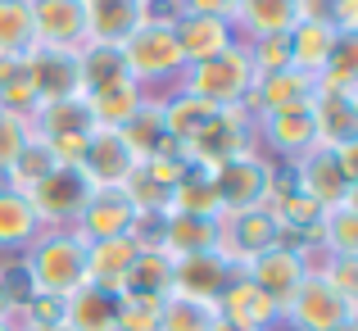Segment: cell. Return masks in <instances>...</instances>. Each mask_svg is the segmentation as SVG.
I'll return each instance as SVG.
<instances>
[{"label":"cell","mask_w":358,"mask_h":331,"mask_svg":"<svg viewBox=\"0 0 358 331\" xmlns=\"http://www.w3.org/2000/svg\"><path fill=\"white\" fill-rule=\"evenodd\" d=\"M295 5H299V18H308V23H331L341 0H295Z\"/></svg>","instance_id":"46"},{"label":"cell","mask_w":358,"mask_h":331,"mask_svg":"<svg viewBox=\"0 0 358 331\" xmlns=\"http://www.w3.org/2000/svg\"><path fill=\"white\" fill-rule=\"evenodd\" d=\"M0 295H5V304H9V318L23 314L36 300V281H32V272H27L23 254H18V259H0Z\"/></svg>","instance_id":"40"},{"label":"cell","mask_w":358,"mask_h":331,"mask_svg":"<svg viewBox=\"0 0 358 331\" xmlns=\"http://www.w3.org/2000/svg\"><path fill=\"white\" fill-rule=\"evenodd\" d=\"M118 136H122V146H127L136 159H150V155H155L159 141H164V118H159V105H155V100H145L136 118H131L127 127H118Z\"/></svg>","instance_id":"39"},{"label":"cell","mask_w":358,"mask_h":331,"mask_svg":"<svg viewBox=\"0 0 358 331\" xmlns=\"http://www.w3.org/2000/svg\"><path fill=\"white\" fill-rule=\"evenodd\" d=\"M313 91H317V78H308V73H299V69H281V73H268V78L254 82V91L241 100V109L259 122L263 113H277V109H290V105H308Z\"/></svg>","instance_id":"16"},{"label":"cell","mask_w":358,"mask_h":331,"mask_svg":"<svg viewBox=\"0 0 358 331\" xmlns=\"http://www.w3.org/2000/svg\"><path fill=\"white\" fill-rule=\"evenodd\" d=\"M23 263L36 281V295L69 300L73 290L87 286V241L69 232V227H50L23 250Z\"/></svg>","instance_id":"1"},{"label":"cell","mask_w":358,"mask_h":331,"mask_svg":"<svg viewBox=\"0 0 358 331\" xmlns=\"http://www.w3.org/2000/svg\"><path fill=\"white\" fill-rule=\"evenodd\" d=\"M182 14H200V18H231L227 0H177Z\"/></svg>","instance_id":"45"},{"label":"cell","mask_w":358,"mask_h":331,"mask_svg":"<svg viewBox=\"0 0 358 331\" xmlns=\"http://www.w3.org/2000/svg\"><path fill=\"white\" fill-rule=\"evenodd\" d=\"M218 323V304L191 295H164L159 300V331H209Z\"/></svg>","instance_id":"34"},{"label":"cell","mask_w":358,"mask_h":331,"mask_svg":"<svg viewBox=\"0 0 358 331\" xmlns=\"http://www.w3.org/2000/svg\"><path fill=\"white\" fill-rule=\"evenodd\" d=\"M213 186H218V209L222 213L263 209L268 204V186H272V164L259 159L254 150H245V155L213 168Z\"/></svg>","instance_id":"6"},{"label":"cell","mask_w":358,"mask_h":331,"mask_svg":"<svg viewBox=\"0 0 358 331\" xmlns=\"http://www.w3.org/2000/svg\"><path fill=\"white\" fill-rule=\"evenodd\" d=\"M241 272H245V281H254V286L277 304V314H286V304L295 300V290L304 286V277H308V263H304V254L272 245V250H263L259 259L245 263Z\"/></svg>","instance_id":"10"},{"label":"cell","mask_w":358,"mask_h":331,"mask_svg":"<svg viewBox=\"0 0 358 331\" xmlns=\"http://www.w3.org/2000/svg\"><path fill=\"white\" fill-rule=\"evenodd\" d=\"M218 318L241 323V327H254V331H268L281 314H277V304H272L254 281H245V272H241V277L218 295Z\"/></svg>","instance_id":"26"},{"label":"cell","mask_w":358,"mask_h":331,"mask_svg":"<svg viewBox=\"0 0 358 331\" xmlns=\"http://www.w3.org/2000/svg\"><path fill=\"white\" fill-rule=\"evenodd\" d=\"M118 331H159V300H127L122 295Z\"/></svg>","instance_id":"44"},{"label":"cell","mask_w":358,"mask_h":331,"mask_svg":"<svg viewBox=\"0 0 358 331\" xmlns=\"http://www.w3.org/2000/svg\"><path fill=\"white\" fill-rule=\"evenodd\" d=\"M23 82L36 91L41 105L55 100H78L82 96V69H78V50H55V45H32L27 55H18Z\"/></svg>","instance_id":"5"},{"label":"cell","mask_w":358,"mask_h":331,"mask_svg":"<svg viewBox=\"0 0 358 331\" xmlns=\"http://www.w3.org/2000/svg\"><path fill=\"white\" fill-rule=\"evenodd\" d=\"M308 109H313V132H317V146L322 150L358 141V87H345V91L317 87Z\"/></svg>","instance_id":"14"},{"label":"cell","mask_w":358,"mask_h":331,"mask_svg":"<svg viewBox=\"0 0 358 331\" xmlns=\"http://www.w3.org/2000/svg\"><path fill=\"white\" fill-rule=\"evenodd\" d=\"M281 318H286L295 331H341V327L358 323V304L345 300L322 272H308L304 286L295 290V300L286 304Z\"/></svg>","instance_id":"4"},{"label":"cell","mask_w":358,"mask_h":331,"mask_svg":"<svg viewBox=\"0 0 358 331\" xmlns=\"http://www.w3.org/2000/svg\"><path fill=\"white\" fill-rule=\"evenodd\" d=\"M168 213H200V218H218V186H213V168L186 164V173L168 191Z\"/></svg>","instance_id":"28"},{"label":"cell","mask_w":358,"mask_h":331,"mask_svg":"<svg viewBox=\"0 0 358 331\" xmlns=\"http://www.w3.org/2000/svg\"><path fill=\"white\" fill-rule=\"evenodd\" d=\"M259 127H263V136H268V146H277L290 164H295V159H304L308 150L317 146L313 109H308V105H290V109H277V113H263Z\"/></svg>","instance_id":"22"},{"label":"cell","mask_w":358,"mask_h":331,"mask_svg":"<svg viewBox=\"0 0 358 331\" xmlns=\"http://www.w3.org/2000/svg\"><path fill=\"white\" fill-rule=\"evenodd\" d=\"M91 195H96V186L82 177V168L59 164L50 177H45V182H36L32 191H27V200H32V209L41 213L45 232H50V227H64V223L73 227V218L87 209Z\"/></svg>","instance_id":"7"},{"label":"cell","mask_w":358,"mask_h":331,"mask_svg":"<svg viewBox=\"0 0 358 331\" xmlns=\"http://www.w3.org/2000/svg\"><path fill=\"white\" fill-rule=\"evenodd\" d=\"M32 27L36 45L78 50L87 45V5L82 0H32Z\"/></svg>","instance_id":"15"},{"label":"cell","mask_w":358,"mask_h":331,"mask_svg":"<svg viewBox=\"0 0 358 331\" xmlns=\"http://www.w3.org/2000/svg\"><path fill=\"white\" fill-rule=\"evenodd\" d=\"M336 36H341V32H336L331 23H308V18H299V23L286 32V41H290V69L317 78L322 64H327V55H331V45H336Z\"/></svg>","instance_id":"31"},{"label":"cell","mask_w":358,"mask_h":331,"mask_svg":"<svg viewBox=\"0 0 358 331\" xmlns=\"http://www.w3.org/2000/svg\"><path fill=\"white\" fill-rule=\"evenodd\" d=\"M155 105H159V118H164V136H168V141H177L182 150L191 146V141L200 136V132L222 113V109H213L209 100L191 96V91H182V87H177V96L155 100Z\"/></svg>","instance_id":"24"},{"label":"cell","mask_w":358,"mask_h":331,"mask_svg":"<svg viewBox=\"0 0 358 331\" xmlns=\"http://www.w3.org/2000/svg\"><path fill=\"white\" fill-rule=\"evenodd\" d=\"M136 164H141V159L122 146L118 132L96 127L87 136V150H82V164L78 168H82V177H87L96 191H122V182L136 173Z\"/></svg>","instance_id":"11"},{"label":"cell","mask_w":358,"mask_h":331,"mask_svg":"<svg viewBox=\"0 0 358 331\" xmlns=\"http://www.w3.org/2000/svg\"><path fill=\"white\" fill-rule=\"evenodd\" d=\"M177 32V45H182V64H204L213 55H222L227 45H236V27L231 18H200V14H182L173 23Z\"/></svg>","instance_id":"18"},{"label":"cell","mask_w":358,"mask_h":331,"mask_svg":"<svg viewBox=\"0 0 358 331\" xmlns=\"http://www.w3.org/2000/svg\"><path fill=\"white\" fill-rule=\"evenodd\" d=\"M317 272H322L345 300L358 304V259H350V254H327V259L317 263Z\"/></svg>","instance_id":"42"},{"label":"cell","mask_w":358,"mask_h":331,"mask_svg":"<svg viewBox=\"0 0 358 331\" xmlns=\"http://www.w3.org/2000/svg\"><path fill=\"white\" fill-rule=\"evenodd\" d=\"M250 141H254V118L236 105V109H222L218 118H213L209 127L186 146V159L200 164V168H218V164H227V159L245 155Z\"/></svg>","instance_id":"9"},{"label":"cell","mask_w":358,"mask_h":331,"mask_svg":"<svg viewBox=\"0 0 358 331\" xmlns=\"http://www.w3.org/2000/svg\"><path fill=\"white\" fill-rule=\"evenodd\" d=\"M122 64H127V78L136 87H150V82H168L186 69L182 64V45H177V32L168 23H141L127 41L118 45Z\"/></svg>","instance_id":"3"},{"label":"cell","mask_w":358,"mask_h":331,"mask_svg":"<svg viewBox=\"0 0 358 331\" xmlns=\"http://www.w3.org/2000/svg\"><path fill=\"white\" fill-rule=\"evenodd\" d=\"M87 109H91V122L96 127H109V132H118V127H127L131 118L141 113V105H145V87H136L131 78H122V82H109V87H100V91H87Z\"/></svg>","instance_id":"25"},{"label":"cell","mask_w":358,"mask_h":331,"mask_svg":"<svg viewBox=\"0 0 358 331\" xmlns=\"http://www.w3.org/2000/svg\"><path fill=\"white\" fill-rule=\"evenodd\" d=\"M209 331H254V327H241V323H227V318H218Z\"/></svg>","instance_id":"47"},{"label":"cell","mask_w":358,"mask_h":331,"mask_svg":"<svg viewBox=\"0 0 358 331\" xmlns=\"http://www.w3.org/2000/svg\"><path fill=\"white\" fill-rule=\"evenodd\" d=\"M254 82H259V78H254L250 50L236 41V45H227L222 55H213V59L182 69V82H177V87L191 91V96H200V100H209L213 109H236L241 100L254 91Z\"/></svg>","instance_id":"2"},{"label":"cell","mask_w":358,"mask_h":331,"mask_svg":"<svg viewBox=\"0 0 358 331\" xmlns=\"http://www.w3.org/2000/svg\"><path fill=\"white\" fill-rule=\"evenodd\" d=\"M322 250L327 254H350L358 259V195L345 204H331V209L322 213Z\"/></svg>","instance_id":"37"},{"label":"cell","mask_w":358,"mask_h":331,"mask_svg":"<svg viewBox=\"0 0 358 331\" xmlns=\"http://www.w3.org/2000/svg\"><path fill=\"white\" fill-rule=\"evenodd\" d=\"M5 318H9V304H5V295H0V323H5Z\"/></svg>","instance_id":"48"},{"label":"cell","mask_w":358,"mask_h":331,"mask_svg":"<svg viewBox=\"0 0 358 331\" xmlns=\"http://www.w3.org/2000/svg\"><path fill=\"white\" fill-rule=\"evenodd\" d=\"M118 314H122L118 290H105V286L87 281L64 304V331H118Z\"/></svg>","instance_id":"20"},{"label":"cell","mask_w":358,"mask_h":331,"mask_svg":"<svg viewBox=\"0 0 358 331\" xmlns=\"http://www.w3.org/2000/svg\"><path fill=\"white\" fill-rule=\"evenodd\" d=\"M341 331H358V323H350V327H341Z\"/></svg>","instance_id":"50"},{"label":"cell","mask_w":358,"mask_h":331,"mask_svg":"<svg viewBox=\"0 0 358 331\" xmlns=\"http://www.w3.org/2000/svg\"><path fill=\"white\" fill-rule=\"evenodd\" d=\"M18 331H23V327H18ZM55 331H64V327H55Z\"/></svg>","instance_id":"51"},{"label":"cell","mask_w":358,"mask_h":331,"mask_svg":"<svg viewBox=\"0 0 358 331\" xmlns=\"http://www.w3.org/2000/svg\"><path fill=\"white\" fill-rule=\"evenodd\" d=\"M317 87H331V91L358 87V32H341V36H336L322 73H317Z\"/></svg>","instance_id":"38"},{"label":"cell","mask_w":358,"mask_h":331,"mask_svg":"<svg viewBox=\"0 0 358 331\" xmlns=\"http://www.w3.org/2000/svg\"><path fill=\"white\" fill-rule=\"evenodd\" d=\"M281 236V223L277 213L263 204V209H245V213H222V227H218V254L231 259L236 268H245L250 259H259L263 250H272Z\"/></svg>","instance_id":"8"},{"label":"cell","mask_w":358,"mask_h":331,"mask_svg":"<svg viewBox=\"0 0 358 331\" xmlns=\"http://www.w3.org/2000/svg\"><path fill=\"white\" fill-rule=\"evenodd\" d=\"M78 69H82V96L127 78V64H122L118 45H91V41L78 45Z\"/></svg>","instance_id":"35"},{"label":"cell","mask_w":358,"mask_h":331,"mask_svg":"<svg viewBox=\"0 0 358 331\" xmlns=\"http://www.w3.org/2000/svg\"><path fill=\"white\" fill-rule=\"evenodd\" d=\"M41 232H45V223L32 209V200L0 186V250H27Z\"/></svg>","instance_id":"30"},{"label":"cell","mask_w":358,"mask_h":331,"mask_svg":"<svg viewBox=\"0 0 358 331\" xmlns=\"http://www.w3.org/2000/svg\"><path fill=\"white\" fill-rule=\"evenodd\" d=\"M131 218H136V209H131V200L122 191H96L87 200V209L73 218L69 232L78 236V241L96 245V241H114V236H127L131 232Z\"/></svg>","instance_id":"17"},{"label":"cell","mask_w":358,"mask_h":331,"mask_svg":"<svg viewBox=\"0 0 358 331\" xmlns=\"http://www.w3.org/2000/svg\"><path fill=\"white\" fill-rule=\"evenodd\" d=\"M299 23L295 0H241L231 9V27L245 32L241 41H263V36H286Z\"/></svg>","instance_id":"21"},{"label":"cell","mask_w":358,"mask_h":331,"mask_svg":"<svg viewBox=\"0 0 358 331\" xmlns=\"http://www.w3.org/2000/svg\"><path fill=\"white\" fill-rule=\"evenodd\" d=\"M141 5H145V0H141Z\"/></svg>","instance_id":"52"},{"label":"cell","mask_w":358,"mask_h":331,"mask_svg":"<svg viewBox=\"0 0 358 331\" xmlns=\"http://www.w3.org/2000/svg\"><path fill=\"white\" fill-rule=\"evenodd\" d=\"M236 277H241V268L231 259H222L218 250L173 259V290H177V295H191V300H209V304H218V295Z\"/></svg>","instance_id":"12"},{"label":"cell","mask_w":358,"mask_h":331,"mask_svg":"<svg viewBox=\"0 0 358 331\" xmlns=\"http://www.w3.org/2000/svg\"><path fill=\"white\" fill-rule=\"evenodd\" d=\"M82 5H87V41L91 45H122L145 23V5L141 0H82Z\"/></svg>","instance_id":"19"},{"label":"cell","mask_w":358,"mask_h":331,"mask_svg":"<svg viewBox=\"0 0 358 331\" xmlns=\"http://www.w3.org/2000/svg\"><path fill=\"white\" fill-rule=\"evenodd\" d=\"M0 331H18V327H14V323H9V318H5V323H0Z\"/></svg>","instance_id":"49"},{"label":"cell","mask_w":358,"mask_h":331,"mask_svg":"<svg viewBox=\"0 0 358 331\" xmlns=\"http://www.w3.org/2000/svg\"><path fill=\"white\" fill-rule=\"evenodd\" d=\"M59 168V159H55V150L45 146L41 136H27V146L14 155V164L5 168V177H0V186H9V191L27 195L36 182H45V177Z\"/></svg>","instance_id":"33"},{"label":"cell","mask_w":358,"mask_h":331,"mask_svg":"<svg viewBox=\"0 0 358 331\" xmlns=\"http://www.w3.org/2000/svg\"><path fill=\"white\" fill-rule=\"evenodd\" d=\"M118 295H127V300H164V295H173V259H168L164 250H141L136 263L127 268V277H122Z\"/></svg>","instance_id":"29"},{"label":"cell","mask_w":358,"mask_h":331,"mask_svg":"<svg viewBox=\"0 0 358 331\" xmlns=\"http://www.w3.org/2000/svg\"><path fill=\"white\" fill-rule=\"evenodd\" d=\"M96 122H91L87 100H55V105H41L32 118V136L41 141H64V136H91Z\"/></svg>","instance_id":"32"},{"label":"cell","mask_w":358,"mask_h":331,"mask_svg":"<svg viewBox=\"0 0 358 331\" xmlns=\"http://www.w3.org/2000/svg\"><path fill=\"white\" fill-rule=\"evenodd\" d=\"M27 136H32V122L14 118V113L0 109V177H5V168L14 164V155L27 146Z\"/></svg>","instance_id":"43"},{"label":"cell","mask_w":358,"mask_h":331,"mask_svg":"<svg viewBox=\"0 0 358 331\" xmlns=\"http://www.w3.org/2000/svg\"><path fill=\"white\" fill-rule=\"evenodd\" d=\"M241 45L250 50L254 78H268V73L290 69V41L286 36H263V41H241Z\"/></svg>","instance_id":"41"},{"label":"cell","mask_w":358,"mask_h":331,"mask_svg":"<svg viewBox=\"0 0 358 331\" xmlns=\"http://www.w3.org/2000/svg\"><path fill=\"white\" fill-rule=\"evenodd\" d=\"M295 182H299V191H304L308 200H317L322 209L354 200V177L341 168L336 150H322V146H313L304 159H295Z\"/></svg>","instance_id":"13"},{"label":"cell","mask_w":358,"mask_h":331,"mask_svg":"<svg viewBox=\"0 0 358 331\" xmlns=\"http://www.w3.org/2000/svg\"><path fill=\"white\" fill-rule=\"evenodd\" d=\"M36 45L32 0H0V55H27Z\"/></svg>","instance_id":"36"},{"label":"cell","mask_w":358,"mask_h":331,"mask_svg":"<svg viewBox=\"0 0 358 331\" xmlns=\"http://www.w3.org/2000/svg\"><path fill=\"white\" fill-rule=\"evenodd\" d=\"M218 218H200V213H164V236H159V250L168 259H182V254H209L218 250Z\"/></svg>","instance_id":"23"},{"label":"cell","mask_w":358,"mask_h":331,"mask_svg":"<svg viewBox=\"0 0 358 331\" xmlns=\"http://www.w3.org/2000/svg\"><path fill=\"white\" fill-rule=\"evenodd\" d=\"M141 245L131 236H114V241H96L87 245V281L91 286H105V290H122V277L127 268L136 263Z\"/></svg>","instance_id":"27"}]
</instances>
